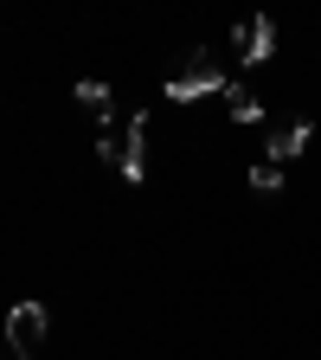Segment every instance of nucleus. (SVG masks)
Listing matches in <instances>:
<instances>
[{
  "instance_id": "nucleus-4",
  "label": "nucleus",
  "mask_w": 321,
  "mask_h": 360,
  "mask_svg": "<svg viewBox=\"0 0 321 360\" xmlns=\"http://www.w3.org/2000/svg\"><path fill=\"white\" fill-rule=\"evenodd\" d=\"M308 135H315V122H302V116H296V122H283L277 135H270V161H277V167H283V161H296V155L308 148Z\"/></svg>"
},
{
  "instance_id": "nucleus-8",
  "label": "nucleus",
  "mask_w": 321,
  "mask_h": 360,
  "mask_svg": "<svg viewBox=\"0 0 321 360\" xmlns=\"http://www.w3.org/2000/svg\"><path fill=\"white\" fill-rule=\"evenodd\" d=\"M13 360H26V354H13Z\"/></svg>"
},
{
  "instance_id": "nucleus-2",
  "label": "nucleus",
  "mask_w": 321,
  "mask_h": 360,
  "mask_svg": "<svg viewBox=\"0 0 321 360\" xmlns=\"http://www.w3.org/2000/svg\"><path fill=\"white\" fill-rule=\"evenodd\" d=\"M206 90H225V71H218V58H212V52H193V65H187V71L167 77V103L206 97Z\"/></svg>"
},
{
  "instance_id": "nucleus-7",
  "label": "nucleus",
  "mask_w": 321,
  "mask_h": 360,
  "mask_svg": "<svg viewBox=\"0 0 321 360\" xmlns=\"http://www.w3.org/2000/svg\"><path fill=\"white\" fill-rule=\"evenodd\" d=\"M251 187H257V193H277V187H283V167H277V161H257V167H251Z\"/></svg>"
},
{
  "instance_id": "nucleus-3",
  "label": "nucleus",
  "mask_w": 321,
  "mask_h": 360,
  "mask_svg": "<svg viewBox=\"0 0 321 360\" xmlns=\"http://www.w3.org/2000/svg\"><path fill=\"white\" fill-rule=\"evenodd\" d=\"M232 45H238V58H251V65H263L270 52H277V26H270L263 13H251L238 32H232Z\"/></svg>"
},
{
  "instance_id": "nucleus-5",
  "label": "nucleus",
  "mask_w": 321,
  "mask_h": 360,
  "mask_svg": "<svg viewBox=\"0 0 321 360\" xmlns=\"http://www.w3.org/2000/svg\"><path fill=\"white\" fill-rule=\"evenodd\" d=\"M225 103H232V116H238V122H257V116H263V103L251 97L244 84H225Z\"/></svg>"
},
{
  "instance_id": "nucleus-1",
  "label": "nucleus",
  "mask_w": 321,
  "mask_h": 360,
  "mask_svg": "<svg viewBox=\"0 0 321 360\" xmlns=\"http://www.w3.org/2000/svg\"><path fill=\"white\" fill-rule=\"evenodd\" d=\"M45 335H52V315H45V302H13L7 309V341H13V354H39L45 347Z\"/></svg>"
},
{
  "instance_id": "nucleus-6",
  "label": "nucleus",
  "mask_w": 321,
  "mask_h": 360,
  "mask_svg": "<svg viewBox=\"0 0 321 360\" xmlns=\"http://www.w3.org/2000/svg\"><path fill=\"white\" fill-rule=\"evenodd\" d=\"M77 103H84L90 116H103V122H110V84H97V77H90V84H77Z\"/></svg>"
}]
</instances>
